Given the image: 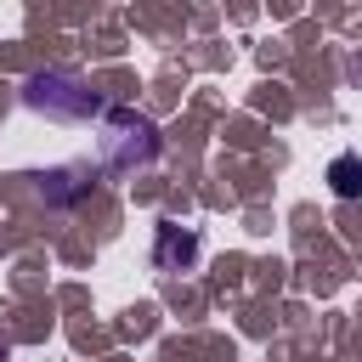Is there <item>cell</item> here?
Here are the masks:
<instances>
[{"label": "cell", "mask_w": 362, "mask_h": 362, "mask_svg": "<svg viewBox=\"0 0 362 362\" xmlns=\"http://www.w3.org/2000/svg\"><path fill=\"white\" fill-rule=\"evenodd\" d=\"M96 153H102V170L113 175H130V170H147L158 158V124L136 107H113L102 119V136H96Z\"/></svg>", "instance_id": "cell-1"}, {"label": "cell", "mask_w": 362, "mask_h": 362, "mask_svg": "<svg viewBox=\"0 0 362 362\" xmlns=\"http://www.w3.org/2000/svg\"><path fill=\"white\" fill-rule=\"evenodd\" d=\"M23 107H28V113H45V119H57V124H74V119L102 113V102H96L74 74H34V79L23 85Z\"/></svg>", "instance_id": "cell-2"}, {"label": "cell", "mask_w": 362, "mask_h": 362, "mask_svg": "<svg viewBox=\"0 0 362 362\" xmlns=\"http://www.w3.org/2000/svg\"><path fill=\"white\" fill-rule=\"evenodd\" d=\"M328 181H334V192H339V198H356V192H362V158L339 153V158L328 164Z\"/></svg>", "instance_id": "cell-3"}, {"label": "cell", "mask_w": 362, "mask_h": 362, "mask_svg": "<svg viewBox=\"0 0 362 362\" xmlns=\"http://www.w3.org/2000/svg\"><path fill=\"white\" fill-rule=\"evenodd\" d=\"M0 362H6V345H0Z\"/></svg>", "instance_id": "cell-4"}]
</instances>
